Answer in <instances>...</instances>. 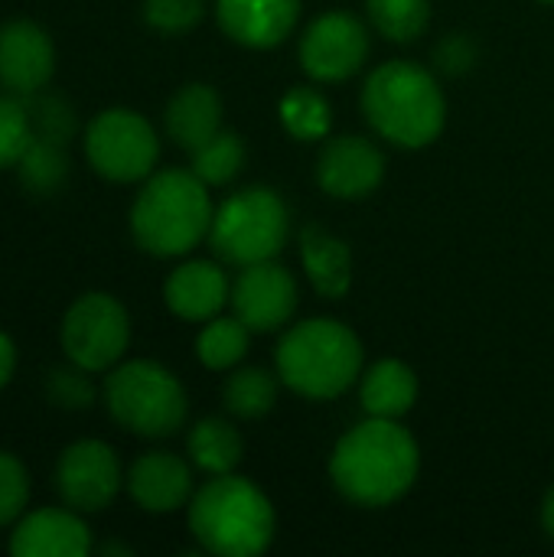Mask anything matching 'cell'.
Wrapping results in <instances>:
<instances>
[{
  "label": "cell",
  "mask_w": 554,
  "mask_h": 557,
  "mask_svg": "<svg viewBox=\"0 0 554 557\" xmlns=\"http://www.w3.org/2000/svg\"><path fill=\"white\" fill-rule=\"evenodd\" d=\"M421 454L415 437L385 418H369L340 437L330 457L336 493L356 506L382 509L398 503L418 480Z\"/></svg>",
  "instance_id": "cell-1"
},
{
  "label": "cell",
  "mask_w": 554,
  "mask_h": 557,
  "mask_svg": "<svg viewBox=\"0 0 554 557\" xmlns=\"http://www.w3.org/2000/svg\"><path fill=\"white\" fill-rule=\"evenodd\" d=\"M209 186L193 170H153L131 206V235L153 258H183L212 228Z\"/></svg>",
  "instance_id": "cell-2"
},
{
  "label": "cell",
  "mask_w": 554,
  "mask_h": 557,
  "mask_svg": "<svg viewBox=\"0 0 554 557\" xmlns=\"http://www.w3.org/2000/svg\"><path fill=\"white\" fill-rule=\"evenodd\" d=\"M362 114L385 140L418 150L438 140L447 121V101L438 78L418 62H385L362 88Z\"/></svg>",
  "instance_id": "cell-3"
},
{
  "label": "cell",
  "mask_w": 554,
  "mask_h": 557,
  "mask_svg": "<svg viewBox=\"0 0 554 557\" xmlns=\"http://www.w3.org/2000/svg\"><path fill=\"white\" fill-rule=\"evenodd\" d=\"M274 506L235 473L212 476L189 499V532L202 552L219 557H255L274 542Z\"/></svg>",
  "instance_id": "cell-4"
},
{
  "label": "cell",
  "mask_w": 554,
  "mask_h": 557,
  "mask_svg": "<svg viewBox=\"0 0 554 557\" xmlns=\"http://www.w3.org/2000/svg\"><path fill=\"white\" fill-rule=\"evenodd\" d=\"M278 375L291 392L330 401L362 375V343L340 320H304L278 346Z\"/></svg>",
  "instance_id": "cell-5"
},
{
  "label": "cell",
  "mask_w": 554,
  "mask_h": 557,
  "mask_svg": "<svg viewBox=\"0 0 554 557\" xmlns=\"http://www.w3.org/2000/svg\"><path fill=\"white\" fill-rule=\"evenodd\" d=\"M101 401L114 424L147 441L173 437L189 414L183 382L153 359H121L114 369H108Z\"/></svg>",
  "instance_id": "cell-6"
},
{
  "label": "cell",
  "mask_w": 554,
  "mask_h": 557,
  "mask_svg": "<svg viewBox=\"0 0 554 557\" xmlns=\"http://www.w3.org/2000/svg\"><path fill=\"white\" fill-rule=\"evenodd\" d=\"M291 215L284 199L268 186H248L232 193L212 215L209 245L235 268L274 261L287 245Z\"/></svg>",
  "instance_id": "cell-7"
},
{
  "label": "cell",
  "mask_w": 554,
  "mask_h": 557,
  "mask_svg": "<svg viewBox=\"0 0 554 557\" xmlns=\"http://www.w3.org/2000/svg\"><path fill=\"white\" fill-rule=\"evenodd\" d=\"M88 166L111 183H144L160 160L153 124L134 108L98 111L82 134Z\"/></svg>",
  "instance_id": "cell-8"
},
{
  "label": "cell",
  "mask_w": 554,
  "mask_h": 557,
  "mask_svg": "<svg viewBox=\"0 0 554 557\" xmlns=\"http://www.w3.org/2000/svg\"><path fill=\"white\" fill-rule=\"evenodd\" d=\"M59 346L69 362L101 375L114 369L131 346L127 307L104 290H88L75 297L59 323Z\"/></svg>",
  "instance_id": "cell-9"
},
{
  "label": "cell",
  "mask_w": 554,
  "mask_h": 557,
  "mask_svg": "<svg viewBox=\"0 0 554 557\" xmlns=\"http://www.w3.org/2000/svg\"><path fill=\"white\" fill-rule=\"evenodd\" d=\"M124 486L121 460L111 444L85 437L69 444L56 460V493L62 506L91 516L108 509Z\"/></svg>",
  "instance_id": "cell-10"
},
{
  "label": "cell",
  "mask_w": 554,
  "mask_h": 557,
  "mask_svg": "<svg viewBox=\"0 0 554 557\" xmlns=\"http://www.w3.org/2000/svg\"><path fill=\"white\" fill-rule=\"evenodd\" d=\"M369 59V29L359 16L330 10L317 16L300 39V65L317 82H343Z\"/></svg>",
  "instance_id": "cell-11"
},
{
  "label": "cell",
  "mask_w": 554,
  "mask_h": 557,
  "mask_svg": "<svg viewBox=\"0 0 554 557\" xmlns=\"http://www.w3.org/2000/svg\"><path fill=\"white\" fill-rule=\"evenodd\" d=\"M229 304L251 333H274L297 310V284L278 261L248 264L235 277Z\"/></svg>",
  "instance_id": "cell-12"
},
{
  "label": "cell",
  "mask_w": 554,
  "mask_h": 557,
  "mask_svg": "<svg viewBox=\"0 0 554 557\" xmlns=\"http://www.w3.org/2000/svg\"><path fill=\"white\" fill-rule=\"evenodd\" d=\"M56 72V46L46 26L33 20H7L0 26V88L29 98L49 85Z\"/></svg>",
  "instance_id": "cell-13"
},
{
  "label": "cell",
  "mask_w": 554,
  "mask_h": 557,
  "mask_svg": "<svg viewBox=\"0 0 554 557\" xmlns=\"http://www.w3.org/2000/svg\"><path fill=\"white\" fill-rule=\"evenodd\" d=\"M385 180V153L359 134L333 137L320 150L317 183L333 199H366Z\"/></svg>",
  "instance_id": "cell-14"
},
{
  "label": "cell",
  "mask_w": 554,
  "mask_h": 557,
  "mask_svg": "<svg viewBox=\"0 0 554 557\" xmlns=\"http://www.w3.org/2000/svg\"><path fill=\"white\" fill-rule=\"evenodd\" d=\"M7 552L13 557H85L91 552V532L82 512L69 506H42L23 512L10 525Z\"/></svg>",
  "instance_id": "cell-15"
},
{
  "label": "cell",
  "mask_w": 554,
  "mask_h": 557,
  "mask_svg": "<svg viewBox=\"0 0 554 557\" xmlns=\"http://www.w3.org/2000/svg\"><path fill=\"white\" fill-rule=\"evenodd\" d=\"M124 486L131 499L150 516H170L193 499V470L183 457L153 450L131 463Z\"/></svg>",
  "instance_id": "cell-16"
},
{
  "label": "cell",
  "mask_w": 554,
  "mask_h": 557,
  "mask_svg": "<svg viewBox=\"0 0 554 557\" xmlns=\"http://www.w3.org/2000/svg\"><path fill=\"white\" fill-rule=\"evenodd\" d=\"M300 16V0H216V20L229 39L248 49L281 46Z\"/></svg>",
  "instance_id": "cell-17"
},
{
  "label": "cell",
  "mask_w": 554,
  "mask_h": 557,
  "mask_svg": "<svg viewBox=\"0 0 554 557\" xmlns=\"http://www.w3.org/2000/svg\"><path fill=\"white\" fill-rule=\"evenodd\" d=\"M229 297H232V284L225 271L212 261H186L173 268L163 284V300L170 313H176L186 323H206L219 317Z\"/></svg>",
  "instance_id": "cell-18"
},
{
  "label": "cell",
  "mask_w": 554,
  "mask_h": 557,
  "mask_svg": "<svg viewBox=\"0 0 554 557\" xmlns=\"http://www.w3.org/2000/svg\"><path fill=\"white\" fill-rule=\"evenodd\" d=\"M163 124H167L170 140H176V147L193 153L196 147H202L209 137H216L222 131L219 91L206 82H189V85L176 88V95L167 101Z\"/></svg>",
  "instance_id": "cell-19"
},
{
  "label": "cell",
  "mask_w": 554,
  "mask_h": 557,
  "mask_svg": "<svg viewBox=\"0 0 554 557\" xmlns=\"http://www.w3.org/2000/svg\"><path fill=\"white\" fill-rule=\"evenodd\" d=\"M300 261H304V271L320 297H327V300L346 297V290L353 284V255L340 235H333L330 228H323L317 222L304 225L300 228Z\"/></svg>",
  "instance_id": "cell-20"
},
{
  "label": "cell",
  "mask_w": 554,
  "mask_h": 557,
  "mask_svg": "<svg viewBox=\"0 0 554 557\" xmlns=\"http://www.w3.org/2000/svg\"><path fill=\"white\" fill-rule=\"evenodd\" d=\"M359 401L369 418L402 421L418 401V375L402 359H382L369 372H362Z\"/></svg>",
  "instance_id": "cell-21"
},
{
  "label": "cell",
  "mask_w": 554,
  "mask_h": 557,
  "mask_svg": "<svg viewBox=\"0 0 554 557\" xmlns=\"http://www.w3.org/2000/svg\"><path fill=\"white\" fill-rule=\"evenodd\" d=\"M186 447H189L193 467H199L209 476L235 473V467L242 463V454H245V441H242L238 428L225 418H202L189 431Z\"/></svg>",
  "instance_id": "cell-22"
},
{
  "label": "cell",
  "mask_w": 554,
  "mask_h": 557,
  "mask_svg": "<svg viewBox=\"0 0 554 557\" xmlns=\"http://www.w3.org/2000/svg\"><path fill=\"white\" fill-rule=\"evenodd\" d=\"M251 343V330L238 317H212L196 336V356L212 372L235 369Z\"/></svg>",
  "instance_id": "cell-23"
},
{
  "label": "cell",
  "mask_w": 554,
  "mask_h": 557,
  "mask_svg": "<svg viewBox=\"0 0 554 557\" xmlns=\"http://www.w3.org/2000/svg\"><path fill=\"white\" fill-rule=\"evenodd\" d=\"M69 157L62 144L33 137L29 147L23 150V157L16 160V173L20 183L33 193V196H52L62 189V183L69 180Z\"/></svg>",
  "instance_id": "cell-24"
},
{
  "label": "cell",
  "mask_w": 554,
  "mask_h": 557,
  "mask_svg": "<svg viewBox=\"0 0 554 557\" xmlns=\"http://www.w3.org/2000/svg\"><path fill=\"white\" fill-rule=\"evenodd\" d=\"M281 124L297 140H323L333 127V111L323 91L297 85L281 98Z\"/></svg>",
  "instance_id": "cell-25"
},
{
  "label": "cell",
  "mask_w": 554,
  "mask_h": 557,
  "mask_svg": "<svg viewBox=\"0 0 554 557\" xmlns=\"http://www.w3.org/2000/svg\"><path fill=\"white\" fill-rule=\"evenodd\" d=\"M222 401H225V411L242 421L264 418L278 401V382L264 369H235L225 379Z\"/></svg>",
  "instance_id": "cell-26"
},
{
  "label": "cell",
  "mask_w": 554,
  "mask_h": 557,
  "mask_svg": "<svg viewBox=\"0 0 554 557\" xmlns=\"http://www.w3.org/2000/svg\"><path fill=\"white\" fill-rule=\"evenodd\" d=\"M245 166V140L232 131H219L216 137H209L202 147L193 150V173L206 183V186H225L232 183Z\"/></svg>",
  "instance_id": "cell-27"
},
{
  "label": "cell",
  "mask_w": 554,
  "mask_h": 557,
  "mask_svg": "<svg viewBox=\"0 0 554 557\" xmlns=\"http://www.w3.org/2000/svg\"><path fill=\"white\" fill-rule=\"evenodd\" d=\"M372 26L392 42L418 39L431 23V0H366Z\"/></svg>",
  "instance_id": "cell-28"
},
{
  "label": "cell",
  "mask_w": 554,
  "mask_h": 557,
  "mask_svg": "<svg viewBox=\"0 0 554 557\" xmlns=\"http://www.w3.org/2000/svg\"><path fill=\"white\" fill-rule=\"evenodd\" d=\"M26 101V111H29V124H33V137H42V140H52V144H69L75 137V108L59 98V95H29L23 98Z\"/></svg>",
  "instance_id": "cell-29"
},
{
  "label": "cell",
  "mask_w": 554,
  "mask_h": 557,
  "mask_svg": "<svg viewBox=\"0 0 554 557\" xmlns=\"http://www.w3.org/2000/svg\"><path fill=\"white\" fill-rule=\"evenodd\" d=\"M95 395L98 388L91 382V372L69 359L65 366H56L46 379V398L62 411H88L95 405Z\"/></svg>",
  "instance_id": "cell-30"
},
{
  "label": "cell",
  "mask_w": 554,
  "mask_h": 557,
  "mask_svg": "<svg viewBox=\"0 0 554 557\" xmlns=\"http://www.w3.org/2000/svg\"><path fill=\"white\" fill-rule=\"evenodd\" d=\"M29 140H33V124H29L26 101L10 91L0 95V170L16 166Z\"/></svg>",
  "instance_id": "cell-31"
},
{
  "label": "cell",
  "mask_w": 554,
  "mask_h": 557,
  "mask_svg": "<svg viewBox=\"0 0 554 557\" xmlns=\"http://www.w3.org/2000/svg\"><path fill=\"white\" fill-rule=\"evenodd\" d=\"M29 506V473L20 457L0 450V529H10Z\"/></svg>",
  "instance_id": "cell-32"
},
{
  "label": "cell",
  "mask_w": 554,
  "mask_h": 557,
  "mask_svg": "<svg viewBox=\"0 0 554 557\" xmlns=\"http://www.w3.org/2000/svg\"><path fill=\"white\" fill-rule=\"evenodd\" d=\"M206 16V0H144V20L157 33H189Z\"/></svg>",
  "instance_id": "cell-33"
},
{
  "label": "cell",
  "mask_w": 554,
  "mask_h": 557,
  "mask_svg": "<svg viewBox=\"0 0 554 557\" xmlns=\"http://www.w3.org/2000/svg\"><path fill=\"white\" fill-rule=\"evenodd\" d=\"M434 62L447 75H464L477 65V42L467 33H451L434 46Z\"/></svg>",
  "instance_id": "cell-34"
},
{
  "label": "cell",
  "mask_w": 554,
  "mask_h": 557,
  "mask_svg": "<svg viewBox=\"0 0 554 557\" xmlns=\"http://www.w3.org/2000/svg\"><path fill=\"white\" fill-rule=\"evenodd\" d=\"M13 369H16V346H13V339L0 330V392H3L7 382L13 379Z\"/></svg>",
  "instance_id": "cell-35"
},
{
  "label": "cell",
  "mask_w": 554,
  "mask_h": 557,
  "mask_svg": "<svg viewBox=\"0 0 554 557\" xmlns=\"http://www.w3.org/2000/svg\"><path fill=\"white\" fill-rule=\"evenodd\" d=\"M542 525H545V532L554 539V486L552 493L545 496V506H542Z\"/></svg>",
  "instance_id": "cell-36"
},
{
  "label": "cell",
  "mask_w": 554,
  "mask_h": 557,
  "mask_svg": "<svg viewBox=\"0 0 554 557\" xmlns=\"http://www.w3.org/2000/svg\"><path fill=\"white\" fill-rule=\"evenodd\" d=\"M98 552H101V555H131L127 545H101Z\"/></svg>",
  "instance_id": "cell-37"
},
{
  "label": "cell",
  "mask_w": 554,
  "mask_h": 557,
  "mask_svg": "<svg viewBox=\"0 0 554 557\" xmlns=\"http://www.w3.org/2000/svg\"><path fill=\"white\" fill-rule=\"evenodd\" d=\"M545 3H554V0H545Z\"/></svg>",
  "instance_id": "cell-38"
}]
</instances>
